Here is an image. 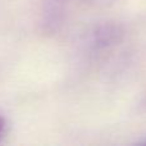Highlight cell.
Here are the masks:
<instances>
[{
  "mask_svg": "<svg viewBox=\"0 0 146 146\" xmlns=\"http://www.w3.org/2000/svg\"><path fill=\"white\" fill-rule=\"evenodd\" d=\"M4 129H5V119L0 115V137H1V135L4 133Z\"/></svg>",
  "mask_w": 146,
  "mask_h": 146,
  "instance_id": "6da1fadb",
  "label": "cell"
}]
</instances>
